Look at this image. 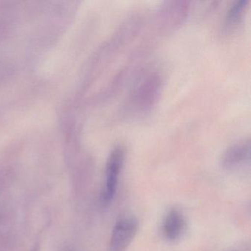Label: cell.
Instances as JSON below:
<instances>
[{
  "instance_id": "obj_1",
  "label": "cell",
  "mask_w": 251,
  "mask_h": 251,
  "mask_svg": "<svg viewBox=\"0 0 251 251\" xmlns=\"http://www.w3.org/2000/svg\"><path fill=\"white\" fill-rule=\"evenodd\" d=\"M138 230L135 219L126 218L114 226L109 243V251H125L131 243Z\"/></svg>"
},
{
  "instance_id": "obj_2",
  "label": "cell",
  "mask_w": 251,
  "mask_h": 251,
  "mask_svg": "<svg viewBox=\"0 0 251 251\" xmlns=\"http://www.w3.org/2000/svg\"><path fill=\"white\" fill-rule=\"evenodd\" d=\"M123 158L124 153L123 149L118 147L114 148L108 158L106 166V188L105 192V200L106 201H111L114 198Z\"/></svg>"
},
{
  "instance_id": "obj_3",
  "label": "cell",
  "mask_w": 251,
  "mask_h": 251,
  "mask_svg": "<svg viewBox=\"0 0 251 251\" xmlns=\"http://www.w3.org/2000/svg\"><path fill=\"white\" fill-rule=\"evenodd\" d=\"M184 228V220L177 211L169 213L164 223V230L167 239L176 240L180 237Z\"/></svg>"
},
{
  "instance_id": "obj_4",
  "label": "cell",
  "mask_w": 251,
  "mask_h": 251,
  "mask_svg": "<svg viewBox=\"0 0 251 251\" xmlns=\"http://www.w3.org/2000/svg\"><path fill=\"white\" fill-rule=\"evenodd\" d=\"M247 154H250V144H239V145L233 147L227 152L225 163L227 166H233L234 164H239L245 160Z\"/></svg>"
},
{
  "instance_id": "obj_5",
  "label": "cell",
  "mask_w": 251,
  "mask_h": 251,
  "mask_svg": "<svg viewBox=\"0 0 251 251\" xmlns=\"http://www.w3.org/2000/svg\"><path fill=\"white\" fill-rule=\"evenodd\" d=\"M247 2H248L247 0H240V1H237L232 6V8L229 11L228 17H227L229 21L233 23V22L236 21L238 20L241 13H242V10H243L244 7L246 5Z\"/></svg>"
}]
</instances>
